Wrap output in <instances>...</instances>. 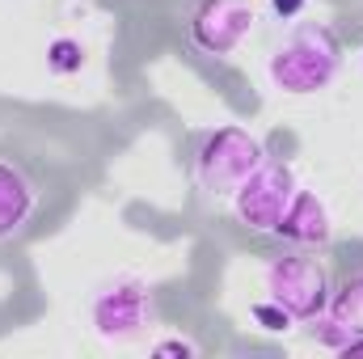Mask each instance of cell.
Returning a JSON list of instances; mask_svg holds the SVG:
<instances>
[{
	"mask_svg": "<svg viewBox=\"0 0 363 359\" xmlns=\"http://www.w3.org/2000/svg\"><path fill=\"white\" fill-rule=\"evenodd\" d=\"M338 68H342V38L321 21L291 26L267 55V77L287 97H308V93L330 89Z\"/></svg>",
	"mask_w": 363,
	"mask_h": 359,
	"instance_id": "cell-1",
	"label": "cell"
},
{
	"mask_svg": "<svg viewBox=\"0 0 363 359\" xmlns=\"http://www.w3.org/2000/svg\"><path fill=\"white\" fill-rule=\"evenodd\" d=\"M89 326L106 347L140 343L157 326V296L152 283L140 275H114L97 283L89 296Z\"/></svg>",
	"mask_w": 363,
	"mask_h": 359,
	"instance_id": "cell-2",
	"label": "cell"
},
{
	"mask_svg": "<svg viewBox=\"0 0 363 359\" xmlns=\"http://www.w3.org/2000/svg\"><path fill=\"white\" fill-rule=\"evenodd\" d=\"M262 161H267V148H262V140L254 131H245L237 123L216 127L194 148V186L207 199H233V190Z\"/></svg>",
	"mask_w": 363,
	"mask_h": 359,
	"instance_id": "cell-3",
	"label": "cell"
},
{
	"mask_svg": "<svg viewBox=\"0 0 363 359\" xmlns=\"http://www.w3.org/2000/svg\"><path fill=\"white\" fill-rule=\"evenodd\" d=\"M262 287L279 309L291 313V321H313L325 313L330 304V292H334V279L325 263L313 254V250H283L279 258L267 263L262 270Z\"/></svg>",
	"mask_w": 363,
	"mask_h": 359,
	"instance_id": "cell-4",
	"label": "cell"
},
{
	"mask_svg": "<svg viewBox=\"0 0 363 359\" xmlns=\"http://www.w3.org/2000/svg\"><path fill=\"white\" fill-rule=\"evenodd\" d=\"M296 190H300L296 170H291L287 161H271V157H267L250 178L233 190V216H237L250 233L274 237V228H279L283 211L291 207Z\"/></svg>",
	"mask_w": 363,
	"mask_h": 359,
	"instance_id": "cell-5",
	"label": "cell"
},
{
	"mask_svg": "<svg viewBox=\"0 0 363 359\" xmlns=\"http://www.w3.org/2000/svg\"><path fill=\"white\" fill-rule=\"evenodd\" d=\"M254 21H258V9L250 0H199L186 21V38L194 51L211 60H228L254 34Z\"/></svg>",
	"mask_w": 363,
	"mask_h": 359,
	"instance_id": "cell-6",
	"label": "cell"
},
{
	"mask_svg": "<svg viewBox=\"0 0 363 359\" xmlns=\"http://www.w3.org/2000/svg\"><path fill=\"white\" fill-rule=\"evenodd\" d=\"M308 326H313V338L325 343L330 351H342L351 338H359L363 334V270H351L342 283H334L325 313L313 317Z\"/></svg>",
	"mask_w": 363,
	"mask_h": 359,
	"instance_id": "cell-7",
	"label": "cell"
},
{
	"mask_svg": "<svg viewBox=\"0 0 363 359\" xmlns=\"http://www.w3.org/2000/svg\"><path fill=\"white\" fill-rule=\"evenodd\" d=\"M38 203H43L38 178L21 161L0 157V245L30 228V220L38 216Z\"/></svg>",
	"mask_w": 363,
	"mask_h": 359,
	"instance_id": "cell-8",
	"label": "cell"
},
{
	"mask_svg": "<svg viewBox=\"0 0 363 359\" xmlns=\"http://www.w3.org/2000/svg\"><path fill=\"white\" fill-rule=\"evenodd\" d=\"M274 237H279L283 245H291V250H313V254L325 250L330 237H334V220H330L325 199H321L317 190H296V199H291V207L283 211Z\"/></svg>",
	"mask_w": 363,
	"mask_h": 359,
	"instance_id": "cell-9",
	"label": "cell"
},
{
	"mask_svg": "<svg viewBox=\"0 0 363 359\" xmlns=\"http://www.w3.org/2000/svg\"><path fill=\"white\" fill-rule=\"evenodd\" d=\"M47 68H51L55 77H77V72L85 68V47H81L77 38H51V47H47Z\"/></svg>",
	"mask_w": 363,
	"mask_h": 359,
	"instance_id": "cell-10",
	"label": "cell"
},
{
	"mask_svg": "<svg viewBox=\"0 0 363 359\" xmlns=\"http://www.w3.org/2000/svg\"><path fill=\"white\" fill-rule=\"evenodd\" d=\"M250 317H254L262 330H271V334H279V330H291V326H296V321H291V313H287V309H279L271 296H267V300H254V304H250Z\"/></svg>",
	"mask_w": 363,
	"mask_h": 359,
	"instance_id": "cell-11",
	"label": "cell"
},
{
	"mask_svg": "<svg viewBox=\"0 0 363 359\" xmlns=\"http://www.w3.org/2000/svg\"><path fill=\"white\" fill-rule=\"evenodd\" d=\"M152 355H199V343H190V338H165V343H152Z\"/></svg>",
	"mask_w": 363,
	"mask_h": 359,
	"instance_id": "cell-12",
	"label": "cell"
},
{
	"mask_svg": "<svg viewBox=\"0 0 363 359\" xmlns=\"http://www.w3.org/2000/svg\"><path fill=\"white\" fill-rule=\"evenodd\" d=\"M304 4H308V0H271V13L279 21H296V17L304 13Z\"/></svg>",
	"mask_w": 363,
	"mask_h": 359,
	"instance_id": "cell-13",
	"label": "cell"
},
{
	"mask_svg": "<svg viewBox=\"0 0 363 359\" xmlns=\"http://www.w3.org/2000/svg\"><path fill=\"white\" fill-rule=\"evenodd\" d=\"M342 355H363V334H359V338H351V343L342 347Z\"/></svg>",
	"mask_w": 363,
	"mask_h": 359,
	"instance_id": "cell-14",
	"label": "cell"
}]
</instances>
